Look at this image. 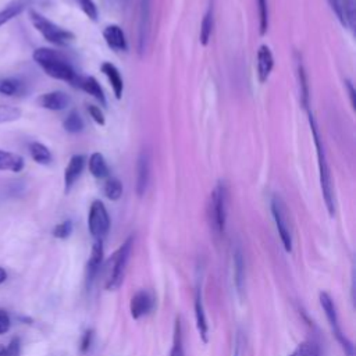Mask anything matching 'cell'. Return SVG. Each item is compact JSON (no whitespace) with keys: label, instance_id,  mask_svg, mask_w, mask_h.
<instances>
[{"label":"cell","instance_id":"1","mask_svg":"<svg viewBox=\"0 0 356 356\" xmlns=\"http://www.w3.org/2000/svg\"><path fill=\"white\" fill-rule=\"evenodd\" d=\"M32 58L44 71L46 75L76 86L81 75L76 74L68 57L60 50L51 47H38L33 50Z\"/></svg>","mask_w":356,"mask_h":356},{"label":"cell","instance_id":"2","mask_svg":"<svg viewBox=\"0 0 356 356\" xmlns=\"http://www.w3.org/2000/svg\"><path fill=\"white\" fill-rule=\"evenodd\" d=\"M307 115H309V124L312 128V135H313V140L317 149V159H318V174H320V185H321V192H323V197L325 202V207L328 210V214L332 217L335 214V196H334V189H332V182H331V175H330V168L327 164V159H325V152L323 147V142L320 139V134L317 129V124L316 120L313 117V113L310 108L306 110Z\"/></svg>","mask_w":356,"mask_h":356},{"label":"cell","instance_id":"3","mask_svg":"<svg viewBox=\"0 0 356 356\" xmlns=\"http://www.w3.org/2000/svg\"><path fill=\"white\" fill-rule=\"evenodd\" d=\"M28 18L31 21V24L33 25V28L51 44L54 46H68L74 42L75 35L68 31L61 28L60 25L54 24L53 21H50L49 18H46L43 14H40L39 11L29 8L28 10Z\"/></svg>","mask_w":356,"mask_h":356},{"label":"cell","instance_id":"4","mask_svg":"<svg viewBox=\"0 0 356 356\" xmlns=\"http://www.w3.org/2000/svg\"><path fill=\"white\" fill-rule=\"evenodd\" d=\"M227 210H228V188L224 181H218L210 195V204H209L210 225L216 232V235H222L225 231Z\"/></svg>","mask_w":356,"mask_h":356},{"label":"cell","instance_id":"5","mask_svg":"<svg viewBox=\"0 0 356 356\" xmlns=\"http://www.w3.org/2000/svg\"><path fill=\"white\" fill-rule=\"evenodd\" d=\"M132 245H134V238L128 236L110 257V270L106 280V289L115 291L122 284L128 260L131 256Z\"/></svg>","mask_w":356,"mask_h":356},{"label":"cell","instance_id":"6","mask_svg":"<svg viewBox=\"0 0 356 356\" xmlns=\"http://www.w3.org/2000/svg\"><path fill=\"white\" fill-rule=\"evenodd\" d=\"M318 299H320V305L324 310V314L328 320L332 335L337 338L338 343L341 345V348L343 350V355L345 356H355V346H353L352 341L341 330L338 314H337V307H335V303H334L332 298L327 292H320Z\"/></svg>","mask_w":356,"mask_h":356},{"label":"cell","instance_id":"7","mask_svg":"<svg viewBox=\"0 0 356 356\" xmlns=\"http://www.w3.org/2000/svg\"><path fill=\"white\" fill-rule=\"evenodd\" d=\"M88 228L95 241H103L110 228V217L102 200H93L88 214Z\"/></svg>","mask_w":356,"mask_h":356},{"label":"cell","instance_id":"8","mask_svg":"<svg viewBox=\"0 0 356 356\" xmlns=\"http://www.w3.org/2000/svg\"><path fill=\"white\" fill-rule=\"evenodd\" d=\"M271 214H273L278 235L281 238V242L284 245V249L286 252H292V231L288 222L285 203L278 195H274L271 197Z\"/></svg>","mask_w":356,"mask_h":356},{"label":"cell","instance_id":"9","mask_svg":"<svg viewBox=\"0 0 356 356\" xmlns=\"http://www.w3.org/2000/svg\"><path fill=\"white\" fill-rule=\"evenodd\" d=\"M154 307V298L149 291H138L129 302V312L131 316L138 320L146 314H149Z\"/></svg>","mask_w":356,"mask_h":356},{"label":"cell","instance_id":"10","mask_svg":"<svg viewBox=\"0 0 356 356\" xmlns=\"http://www.w3.org/2000/svg\"><path fill=\"white\" fill-rule=\"evenodd\" d=\"M150 181V153L142 150L136 163V193L143 196Z\"/></svg>","mask_w":356,"mask_h":356},{"label":"cell","instance_id":"11","mask_svg":"<svg viewBox=\"0 0 356 356\" xmlns=\"http://www.w3.org/2000/svg\"><path fill=\"white\" fill-rule=\"evenodd\" d=\"M86 164V157L83 154H74L65 170H64V191L65 193H68L71 191V188L74 186V184L76 182V179L81 177L83 168Z\"/></svg>","mask_w":356,"mask_h":356},{"label":"cell","instance_id":"12","mask_svg":"<svg viewBox=\"0 0 356 356\" xmlns=\"http://www.w3.org/2000/svg\"><path fill=\"white\" fill-rule=\"evenodd\" d=\"M38 104L46 110H51V111H60L64 110L70 106L71 103V97L61 92V90H53V92H47L43 93L38 97Z\"/></svg>","mask_w":356,"mask_h":356},{"label":"cell","instance_id":"13","mask_svg":"<svg viewBox=\"0 0 356 356\" xmlns=\"http://www.w3.org/2000/svg\"><path fill=\"white\" fill-rule=\"evenodd\" d=\"M195 320H196V328L197 332L204 343L209 341V324L206 318V312H204V305H203V295H202V286L197 284L196 291H195Z\"/></svg>","mask_w":356,"mask_h":356},{"label":"cell","instance_id":"14","mask_svg":"<svg viewBox=\"0 0 356 356\" xmlns=\"http://www.w3.org/2000/svg\"><path fill=\"white\" fill-rule=\"evenodd\" d=\"M256 63H257V79L260 83H264L273 68H274V57L271 53V49L267 44H261L257 50V57H256Z\"/></svg>","mask_w":356,"mask_h":356},{"label":"cell","instance_id":"15","mask_svg":"<svg viewBox=\"0 0 356 356\" xmlns=\"http://www.w3.org/2000/svg\"><path fill=\"white\" fill-rule=\"evenodd\" d=\"M103 39L107 46L115 51H127L128 43L125 39V33L122 28L117 24H110L103 29Z\"/></svg>","mask_w":356,"mask_h":356},{"label":"cell","instance_id":"16","mask_svg":"<svg viewBox=\"0 0 356 356\" xmlns=\"http://www.w3.org/2000/svg\"><path fill=\"white\" fill-rule=\"evenodd\" d=\"M103 261V241H95L86 264V286L90 288Z\"/></svg>","mask_w":356,"mask_h":356},{"label":"cell","instance_id":"17","mask_svg":"<svg viewBox=\"0 0 356 356\" xmlns=\"http://www.w3.org/2000/svg\"><path fill=\"white\" fill-rule=\"evenodd\" d=\"M232 256H234V282H235L236 292L242 299L245 292V259H243V252L241 245H235Z\"/></svg>","mask_w":356,"mask_h":356},{"label":"cell","instance_id":"18","mask_svg":"<svg viewBox=\"0 0 356 356\" xmlns=\"http://www.w3.org/2000/svg\"><path fill=\"white\" fill-rule=\"evenodd\" d=\"M150 26V0H140V18H139V36L138 47L139 51H143L146 47L147 36Z\"/></svg>","mask_w":356,"mask_h":356},{"label":"cell","instance_id":"19","mask_svg":"<svg viewBox=\"0 0 356 356\" xmlns=\"http://www.w3.org/2000/svg\"><path fill=\"white\" fill-rule=\"evenodd\" d=\"M100 70H102V72L107 76V79H108V82H110V85H111V89H113V92H114V95H115V97H117V99H121L122 92H124V79H122L121 72L118 71V68H117L113 63L104 61V63H102Z\"/></svg>","mask_w":356,"mask_h":356},{"label":"cell","instance_id":"20","mask_svg":"<svg viewBox=\"0 0 356 356\" xmlns=\"http://www.w3.org/2000/svg\"><path fill=\"white\" fill-rule=\"evenodd\" d=\"M26 82L18 76H6L0 78V95L15 97L22 96L26 92Z\"/></svg>","mask_w":356,"mask_h":356},{"label":"cell","instance_id":"21","mask_svg":"<svg viewBox=\"0 0 356 356\" xmlns=\"http://www.w3.org/2000/svg\"><path fill=\"white\" fill-rule=\"evenodd\" d=\"M76 88H81L83 92H86L92 97H95L102 106L107 104L104 92L95 76H79V79L76 82Z\"/></svg>","mask_w":356,"mask_h":356},{"label":"cell","instance_id":"22","mask_svg":"<svg viewBox=\"0 0 356 356\" xmlns=\"http://www.w3.org/2000/svg\"><path fill=\"white\" fill-rule=\"evenodd\" d=\"M25 167V160L21 154L0 149V171L19 172Z\"/></svg>","mask_w":356,"mask_h":356},{"label":"cell","instance_id":"23","mask_svg":"<svg viewBox=\"0 0 356 356\" xmlns=\"http://www.w3.org/2000/svg\"><path fill=\"white\" fill-rule=\"evenodd\" d=\"M88 167H89V172L95 177V178H106L108 177V164L104 159V156L99 152H95L90 154L89 160H88Z\"/></svg>","mask_w":356,"mask_h":356},{"label":"cell","instance_id":"24","mask_svg":"<svg viewBox=\"0 0 356 356\" xmlns=\"http://www.w3.org/2000/svg\"><path fill=\"white\" fill-rule=\"evenodd\" d=\"M29 4V0H13L0 10V26L19 15Z\"/></svg>","mask_w":356,"mask_h":356},{"label":"cell","instance_id":"25","mask_svg":"<svg viewBox=\"0 0 356 356\" xmlns=\"http://www.w3.org/2000/svg\"><path fill=\"white\" fill-rule=\"evenodd\" d=\"M170 356H185V348H184V328H182L181 316H177V317H175V321H174L172 346H171Z\"/></svg>","mask_w":356,"mask_h":356},{"label":"cell","instance_id":"26","mask_svg":"<svg viewBox=\"0 0 356 356\" xmlns=\"http://www.w3.org/2000/svg\"><path fill=\"white\" fill-rule=\"evenodd\" d=\"M29 154L35 163L42 164V165H47L53 160V156H51V152L49 150V147L40 142L29 143Z\"/></svg>","mask_w":356,"mask_h":356},{"label":"cell","instance_id":"27","mask_svg":"<svg viewBox=\"0 0 356 356\" xmlns=\"http://www.w3.org/2000/svg\"><path fill=\"white\" fill-rule=\"evenodd\" d=\"M341 10V24L349 26L352 31L355 28V0H339Z\"/></svg>","mask_w":356,"mask_h":356},{"label":"cell","instance_id":"28","mask_svg":"<svg viewBox=\"0 0 356 356\" xmlns=\"http://www.w3.org/2000/svg\"><path fill=\"white\" fill-rule=\"evenodd\" d=\"M213 25H214V21H213V8L209 7L203 19H202V24H200V33H199V40L203 46H207L210 38H211V32H213Z\"/></svg>","mask_w":356,"mask_h":356},{"label":"cell","instance_id":"29","mask_svg":"<svg viewBox=\"0 0 356 356\" xmlns=\"http://www.w3.org/2000/svg\"><path fill=\"white\" fill-rule=\"evenodd\" d=\"M63 127L67 132L70 134H78L83 129L85 124H83V120L82 117L79 115V113L76 110H72L67 117L65 120L63 121Z\"/></svg>","mask_w":356,"mask_h":356},{"label":"cell","instance_id":"30","mask_svg":"<svg viewBox=\"0 0 356 356\" xmlns=\"http://www.w3.org/2000/svg\"><path fill=\"white\" fill-rule=\"evenodd\" d=\"M103 192L108 200H118L122 195V182L118 178L111 177L104 182Z\"/></svg>","mask_w":356,"mask_h":356},{"label":"cell","instance_id":"31","mask_svg":"<svg viewBox=\"0 0 356 356\" xmlns=\"http://www.w3.org/2000/svg\"><path fill=\"white\" fill-rule=\"evenodd\" d=\"M298 78H299V86H300V97H302V104L307 110L309 107V83H307V75L305 71V67L302 61H298Z\"/></svg>","mask_w":356,"mask_h":356},{"label":"cell","instance_id":"32","mask_svg":"<svg viewBox=\"0 0 356 356\" xmlns=\"http://www.w3.org/2000/svg\"><path fill=\"white\" fill-rule=\"evenodd\" d=\"M289 356H321L320 346L313 341L300 342Z\"/></svg>","mask_w":356,"mask_h":356},{"label":"cell","instance_id":"33","mask_svg":"<svg viewBox=\"0 0 356 356\" xmlns=\"http://www.w3.org/2000/svg\"><path fill=\"white\" fill-rule=\"evenodd\" d=\"M21 117V110L11 104H0V124L17 121Z\"/></svg>","mask_w":356,"mask_h":356},{"label":"cell","instance_id":"34","mask_svg":"<svg viewBox=\"0 0 356 356\" xmlns=\"http://www.w3.org/2000/svg\"><path fill=\"white\" fill-rule=\"evenodd\" d=\"M259 6V26H260V35L263 36L268 29V6L267 0H257Z\"/></svg>","mask_w":356,"mask_h":356},{"label":"cell","instance_id":"35","mask_svg":"<svg viewBox=\"0 0 356 356\" xmlns=\"http://www.w3.org/2000/svg\"><path fill=\"white\" fill-rule=\"evenodd\" d=\"M75 4L82 10V13L92 21H97V7L93 0H74Z\"/></svg>","mask_w":356,"mask_h":356},{"label":"cell","instance_id":"36","mask_svg":"<svg viewBox=\"0 0 356 356\" xmlns=\"http://www.w3.org/2000/svg\"><path fill=\"white\" fill-rule=\"evenodd\" d=\"M71 232H72V221L71 220H65L53 228V236H56L58 239L68 238L71 235Z\"/></svg>","mask_w":356,"mask_h":356},{"label":"cell","instance_id":"37","mask_svg":"<svg viewBox=\"0 0 356 356\" xmlns=\"http://www.w3.org/2000/svg\"><path fill=\"white\" fill-rule=\"evenodd\" d=\"M88 113H89V115L92 117V120H93L96 124L104 125L106 118H104V114H103V111L100 110V107H97V106H95V104H88Z\"/></svg>","mask_w":356,"mask_h":356},{"label":"cell","instance_id":"38","mask_svg":"<svg viewBox=\"0 0 356 356\" xmlns=\"http://www.w3.org/2000/svg\"><path fill=\"white\" fill-rule=\"evenodd\" d=\"M92 342H93V330H86L83 334H82V338H81V343H79V349L82 353H86L90 346H92Z\"/></svg>","mask_w":356,"mask_h":356},{"label":"cell","instance_id":"39","mask_svg":"<svg viewBox=\"0 0 356 356\" xmlns=\"http://www.w3.org/2000/svg\"><path fill=\"white\" fill-rule=\"evenodd\" d=\"M6 348H7V355H8V356H19V355H21V342H19V338L14 337Z\"/></svg>","mask_w":356,"mask_h":356},{"label":"cell","instance_id":"40","mask_svg":"<svg viewBox=\"0 0 356 356\" xmlns=\"http://www.w3.org/2000/svg\"><path fill=\"white\" fill-rule=\"evenodd\" d=\"M11 327V318L6 310L0 309V335L6 334Z\"/></svg>","mask_w":356,"mask_h":356},{"label":"cell","instance_id":"41","mask_svg":"<svg viewBox=\"0 0 356 356\" xmlns=\"http://www.w3.org/2000/svg\"><path fill=\"white\" fill-rule=\"evenodd\" d=\"M345 86L348 89L350 104H352V107H355V89H353V85H352V82L349 79H345Z\"/></svg>","mask_w":356,"mask_h":356},{"label":"cell","instance_id":"42","mask_svg":"<svg viewBox=\"0 0 356 356\" xmlns=\"http://www.w3.org/2000/svg\"><path fill=\"white\" fill-rule=\"evenodd\" d=\"M328 1V4H330V7H331V10L335 13V15H337V18L341 21V10H339V0H327Z\"/></svg>","mask_w":356,"mask_h":356},{"label":"cell","instance_id":"43","mask_svg":"<svg viewBox=\"0 0 356 356\" xmlns=\"http://www.w3.org/2000/svg\"><path fill=\"white\" fill-rule=\"evenodd\" d=\"M232 356H241V339H239V335L236 337L235 348H234V355Z\"/></svg>","mask_w":356,"mask_h":356},{"label":"cell","instance_id":"44","mask_svg":"<svg viewBox=\"0 0 356 356\" xmlns=\"http://www.w3.org/2000/svg\"><path fill=\"white\" fill-rule=\"evenodd\" d=\"M6 278H7V273L3 267H0V284H3L6 281Z\"/></svg>","mask_w":356,"mask_h":356},{"label":"cell","instance_id":"45","mask_svg":"<svg viewBox=\"0 0 356 356\" xmlns=\"http://www.w3.org/2000/svg\"><path fill=\"white\" fill-rule=\"evenodd\" d=\"M0 356H8L7 355V348L4 345H0Z\"/></svg>","mask_w":356,"mask_h":356}]
</instances>
